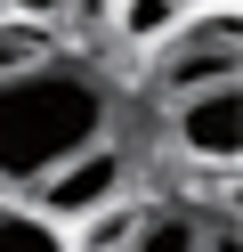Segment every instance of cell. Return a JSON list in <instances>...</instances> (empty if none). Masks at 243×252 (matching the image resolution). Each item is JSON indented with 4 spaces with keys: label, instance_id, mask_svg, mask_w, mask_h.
<instances>
[{
    "label": "cell",
    "instance_id": "obj_1",
    "mask_svg": "<svg viewBox=\"0 0 243 252\" xmlns=\"http://www.w3.org/2000/svg\"><path fill=\"white\" fill-rule=\"evenodd\" d=\"M113 138V90L106 73L49 57V65L0 82V195H32L49 171Z\"/></svg>",
    "mask_w": 243,
    "mask_h": 252
},
{
    "label": "cell",
    "instance_id": "obj_2",
    "mask_svg": "<svg viewBox=\"0 0 243 252\" xmlns=\"http://www.w3.org/2000/svg\"><path fill=\"white\" fill-rule=\"evenodd\" d=\"M162 130H170V155H178V163L227 179V171L243 163V82H219V90H187V98H170Z\"/></svg>",
    "mask_w": 243,
    "mask_h": 252
},
{
    "label": "cell",
    "instance_id": "obj_3",
    "mask_svg": "<svg viewBox=\"0 0 243 252\" xmlns=\"http://www.w3.org/2000/svg\"><path fill=\"white\" fill-rule=\"evenodd\" d=\"M130 171H138V163H130V147H122V138H97L89 155H73L65 171H49V179L32 187L25 203H32V212H49L57 228H81L89 212H106V203L130 187Z\"/></svg>",
    "mask_w": 243,
    "mask_h": 252
},
{
    "label": "cell",
    "instance_id": "obj_4",
    "mask_svg": "<svg viewBox=\"0 0 243 252\" xmlns=\"http://www.w3.org/2000/svg\"><path fill=\"white\" fill-rule=\"evenodd\" d=\"M162 98H187V90H219V82H243V33L235 17H203V25H178L162 41Z\"/></svg>",
    "mask_w": 243,
    "mask_h": 252
},
{
    "label": "cell",
    "instance_id": "obj_5",
    "mask_svg": "<svg viewBox=\"0 0 243 252\" xmlns=\"http://www.w3.org/2000/svg\"><path fill=\"white\" fill-rule=\"evenodd\" d=\"M0 252H73V228L32 212L25 195H0Z\"/></svg>",
    "mask_w": 243,
    "mask_h": 252
},
{
    "label": "cell",
    "instance_id": "obj_6",
    "mask_svg": "<svg viewBox=\"0 0 243 252\" xmlns=\"http://www.w3.org/2000/svg\"><path fill=\"white\" fill-rule=\"evenodd\" d=\"M49 57H57V33H49V25H16V17H0V82L49 65Z\"/></svg>",
    "mask_w": 243,
    "mask_h": 252
},
{
    "label": "cell",
    "instance_id": "obj_7",
    "mask_svg": "<svg viewBox=\"0 0 243 252\" xmlns=\"http://www.w3.org/2000/svg\"><path fill=\"white\" fill-rule=\"evenodd\" d=\"M122 252H203V220L194 212H146Z\"/></svg>",
    "mask_w": 243,
    "mask_h": 252
},
{
    "label": "cell",
    "instance_id": "obj_8",
    "mask_svg": "<svg viewBox=\"0 0 243 252\" xmlns=\"http://www.w3.org/2000/svg\"><path fill=\"white\" fill-rule=\"evenodd\" d=\"M178 25H187V0H130L122 8V33L138 41V49H162Z\"/></svg>",
    "mask_w": 243,
    "mask_h": 252
},
{
    "label": "cell",
    "instance_id": "obj_9",
    "mask_svg": "<svg viewBox=\"0 0 243 252\" xmlns=\"http://www.w3.org/2000/svg\"><path fill=\"white\" fill-rule=\"evenodd\" d=\"M0 17H16V25H49V33H57V25L73 17V0H0Z\"/></svg>",
    "mask_w": 243,
    "mask_h": 252
},
{
    "label": "cell",
    "instance_id": "obj_10",
    "mask_svg": "<svg viewBox=\"0 0 243 252\" xmlns=\"http://www.w3.org/2000/svg\"><path fill=\"white\" fill-rule=\"evenodd\" d=\"M203 252H243V236H235V220H203Z\"/></svg>",
    "mask_w": 243,
    "mask_h": 252
}]
</instances>
